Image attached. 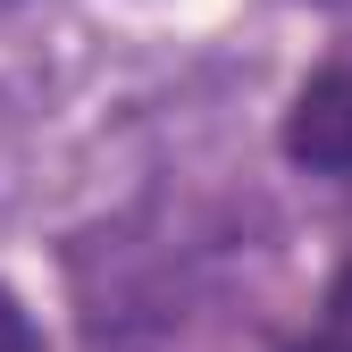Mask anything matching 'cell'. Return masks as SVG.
Here are the masks:
<instances>
[{
	"mask_svg": "<svg viewBox=\"0 0 352 352\" xmlns=\"http://www.w3.org/2000/svg\"><path fill=\"white\" fill-rule=\"evenodd\" d=\"M285 160L311 176H352V59L319 67L285 109Z\"/></svg>",
	"mask_w": 352,
	"mask_h": 352,
	"instance_id": "cell-1",
	"label": "cell"
},
{
	"mask_svg": "<svg viewBox=\"0 0 352 352\" xmlns=\"http://www.w3.org/2000/svg\"><path fill=\"white\" fill-rule=\"evenodd\" d=\"M0 352H42V336H34V319H25V302L0 285Z\"/></svg>",
	"mask_w": 352,
	"mask_h": 352,
	"instance_id": "cell-2",
	"label": "cell"
},
{
	"mask_svg": "<svg viewBox=\"0 0 352 352\" xmlns=\"http://www.w3.org/2000/svg\"><path fill=\"white\" fill-rule=\"evenodd\" d=\"M327 311H336V327H352V260H344V277H336V294H327Z\"/></svg>",
	"mask_w": 352,
	"mask_h": 352,
	"instance_id": "cell-3",
	"label": "cell"
},
{
	"mask_svg": "<svg viewBox=\"0 0 352 352\" xmlns=\"http://www.w3.org/2000/svg\"><path fill=\"white\" fill-rule=\"evenodd\" d=\"M0 9H9V0H0Z\"/></svg>",
	"mask_w": 352,
	"mask_h": 352,
	"instance_id": "cell-4",
	"label": "cell"
}]
</instances>
